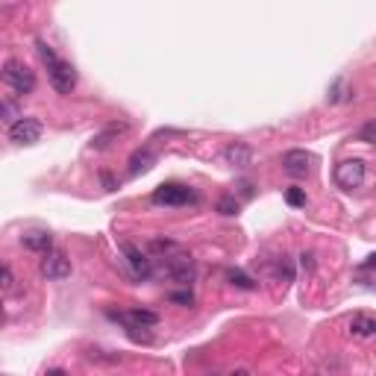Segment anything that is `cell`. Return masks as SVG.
I'll return each instance as SVG.
<instances>
[{"mask_svg":"<svg viewBox=\"0 0 376 376\" xmlns=\"http://www.w3.org/2000/svg\"><path fill=\"white\" fill-rule=\"evenodd\" d=\"M0 112H3V121H9V124H15L18 118H24V115H18V109H15L12 101H3V103H0Z\"/></svg>","mask_w":376,"mask_h":376,"instance_id":"d6986e66","label":"cell"},{"mask_svg":"<svg viewBox=\"0 0 376 376\" xmlns=\"http://www.w3.org/2000/svg\"><path fill=\"white\" fill-rule=\"evenodd\" d=\"M364 174H368V168H364L362 159H344L335 165L333 171V180L338 188H344V191H353V188H359L364 182Z\"/></svg>","mask_w":376,"mask_h":376,"instance_id":"277c9868","label":"cell"},{"mask_svg":"<svg viewBox=\"0 0 376 376\" xmlns=\"http://www.w3.org/2000/svg\"><path fill=\"white\" fill-rule=\"evenodd\" d=\"M350 333L356 338H370L376 335V315H368V312H356L350 317Z\"/></svg>","mask_w":376,"mask_h":376,"instance_id":"7c38bea8","label":"cell"},{"mask_svg":"<svg viewBox=\"0 0 376 376\" xmlns=\"http://www.w3.org/2000/svg\"><path fill=\"white\" fill-rule=\"evenodd\" d=\"M227 280L236 285V289H244V291H253V289H256V280H253V276H247L244 271H229Z\"/></svg>","mask_w":376,"mask_h":376,"instance_id":"9a60e30c","label":"cell"},{"mask_svg":"<svg viewBox=\"0 0 376 376\" xmlns=\"http://www.w3.org/2000/svg\"><path fill=\"white\" fill-rule=\"evenodd\" d=\"M171 303H180V306H191L194 303V294L191 291H176V294H168Z\"/></svg>","mask_w":376,"mask_h":376,"instance_id":"44dd1931","label":"cell"},{"mask_svg":"<svg viewBox=\"0 0 376 376\" xmlns=\"http://www.w3.org/2000/svg\"><path fill=\"white\" fill-rule=\"evenodd\" d=\"M165 273H168L174 282L188 285V282H194L197 271H194L191 256H185V253H174V256H165Z\"/></svg>","mask_w":376,"mask_h":376,"instance_id":"52a82bcc","label":"cell"},{"mask_svg":"<svg viewBox=\"0 0 376 376\" xmlns=\"http://www.w3.org/2000/svg\"><path fill=\"white\" fill-rule=\"evenodd\" d=\"M315 256H312V253H303V256H300V264H303V268H309V271H312L315 268V262H312Z\"/></svg>","mask_w":376,"mask_h":376,"instance_id":"7402d4cb","label":"cell"},{"mask_svg":"<svg viewBox=\"0 0 376 376\" xmlns=\"http://www.w3.org/2000/svg\"><path fill=\"white\" fill-rule=\"evenodd\" d=\"M356 141H364V145H373L376 141V121H368L359 132H356Z\"/></svg>","mask_w":376,"mask_h":376,"instance_id":"2e32d148","label":"cell"},{"mask_svg":"<svg viewBox=\"0 0 376 376\" xmlns=\"http://www.w3.org/2000/svg\"><path fill=\"white\" fill-rule=\"evenodd\" d=\"M21 244H24L27 250L32 253H50L53 250V236L44 229H32V232H24L21 236Z\"/></svg>","mask_w":376,"mask_h":376,"instance_id":"8fae6325","label":"cell"},{"mask_svg":"<svg viewBox=\"0 0 376 376\" xmlns=\"http://www.w3.org/2000/svg\"><path fill=\"white\" fill-rule=\"evenodd\" d=\"M36 50H39L41 62L48 65V80H50V85L56 88L59 94H71L74 85H76V74H74V68H71V62L59 59L56 53H53V48H50V44L44 41V39L36 41Z\"/></svg>","mask_w":376,"mask_h":376,"instance_id":"6da1fadb","label":"cell"},{"mask_svg":"<svg viewBox=\"0 0 376 376\" xmlns=\"http://www.w3.org/2000/svg\"><path fill=\"white\" fill-rule=\"evenodd\" d=\"M218 212L220 215H238V200H236V197H220Z\"/></svg>","mask_w":376,"mask_h":376,"instance_id":"e0dca14e","label":"cell"},{"mask_svg":"<svg viewBox=\"0 0 376 376\" xmlns=\"http://www.w3.org/2000/svg\"><path fill=\"white\" fill-rule=\"evenodd\" d=\"M129 129V124H112V127H106L101 136H94V141H92V147L94 150H103V147H109L112 141L121 136V132H127Z\"/></svg>","mask_w":376,"mask_h":376,"instance_id":"4fadbf2b","label":"cell"},{"mask_svg":"<svg viewBox=\"0 0 376 376\" xmlns=\"http://www.w3.org/2000/svg\"><path fill=\"white\" fill-rule=\"evenodd\" d=\"M285 200H289V206H306V191L303 188H289V191H285Z\"/></svg>","mask_w":376,"mask_h":376,"instance_id":"ac0fdd59","label":"cell"},{"mask_svg":"<svg viewBox=\"0 0 376 376\" xmlns=\"http://www.w3.org/2000/svg\"><path fill=\"white\" fill-rule=\"evenodd\" d=\"M3 83L12 88V92H18L21 97L36 92V74H32L21 59H9L3 65Z\"/></svg>","mask_w":376,"mask_h":376,"instance_id":"7a4b0ae2","label":"cell"},{"mask_svg":"<svg viewBox=\"0 0 376 376\" xmlns=\"http://www.w3.org/2000/svg\"><path fill=\"white\" fill-rule=\"evenodd\" d=\"M364 268H368V271H376V256H370V262H364Z\"/></svg>","mask_w":376,"mask_h":376,"instance_id":"603a6c76","label":"cell"},{"mask_svg":"<svg viewBox=\"0 0 376 376\" xmlns=\"http://www.w3.org/2000/svg\"><path fill=\"white\" fill-rule=\"evenodd\" d=\"M153 162H156V156L150 150H136L129 156V174H145L147 168H153Z\"/></svg>","mask_w":376,"mask_h":376,"instance_id":"5bb4252c","label":"cell"},{"mask_svg":"<svg viewBox=\"0 0 376 376\" xmlns=\"http://www.w3.org/2000/svg\"><path fill=\"white\" fill-rule=\"evenodd\" d=\"M41 121L39 118H18L15 124H9V141L18 147H27V145H36L41 138Z\"/></svg>","mask_w":376,"mask_h":376,"instance_id":"5b68a950","label":"cell"},{"mask_svg":"<svg viewBox=\"0 0 376 376\" xmlns=\"http://www.w3.org/2000/svg\"><path fill=\"white\" fill-rule=\"evenodd\" d=\"M39 273L44 276L48 282H62V280H68L71 276V262L62 256V253H44V259L39 264Z\"/></svg>","mask_w":376,"mask_h":376,"instance_id":"8992f818","label":"cell"},{"mask_svg":"<svg viewBox=\"0 0 376 376\" xmlns=\"http://www.w3.org/2000/svg\"><path fill=\"white\" fill-rule=\"evenodd\" d=\"M153 203L156 206H188V203H197V194L182 182H165L153 191Z\"/></svg>","mask_w":376,"mask_h":376,"instance_id":"3957f363","label":"cell"},{"mask_svg":"<svg viewBox=\"0 0 376 376\" xmlns=\"http://www.w3.org/2000/svg\"><path fill=\"white\" fill-rule=\"evenodd\" d=\"M0 282H3V294H12L15 276H12V268H9V264H3V271H0Z\"/></svg>","mask_w":376,"mask_h":376,"instance_id":"ffe728a7","label":"cell"},{"mask_svg":"<svg viewBox=\"0 0 376 376\" xmlns=\"http://www.w3.org/2000/svg\"><path fill=\"white\" fill-rule=\"evenodd\" d=\"M309 162H312V156H309L306 150H289L282 156V171L289 176H306L309 174Z\"/></svg>","mask_w":376,"mask_h":376,"instance_id":"9c48e42d","label":"cell"},{"mask_svg":"<svg viewBox=\"0 0 376 376\" xmlns=\"http://www.w3.org/2000/svg\"><path fill=\"white\" fill-rule=\"evenodd\" d=\"M224 159H227V165H232V168H247L253 162V147L244 145V141H232V145H227V150H224Z\"/></svg>","mask_w":376,"mask_h":376,"instance_id":"30bf717a","label":"cell"},{"mask_svg":"<svg viewBox=\"0 0 376 376\" xmlns=\"http://www.w3.org/2000/svg\"><path fill=\"white\" fill-rule=\"evenodd\" d=\"M121 250H124V256H127V262H129L132 273L141 276V280H147V276L153 273V264H150V259L145 256V253H141L136 244H121Z\"/></svg>","mask_w":376,"mask_h":376,"instance_id":"ba28073f","label":"cell"}]
</instances>
